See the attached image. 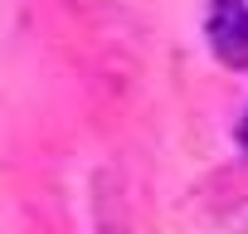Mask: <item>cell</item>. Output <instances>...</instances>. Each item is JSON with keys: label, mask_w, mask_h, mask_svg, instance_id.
<instances>
[{"label": "cell", "mask_w": 248, "mask_h": 234, "mask_svg": "<svg viewBox=\"0 0 248 234\" xmlns=\"http://www.w3.org/2000/svg\"><path fill=\"white\" fill-rule=\"evenodd\" d=\"M204 34L224 68H248V0H209Z\"/></svg>", "instance_id": "obj_1"}, {"label": "cell", "mask_w": 248, "mask_h": 234, "mask_svg": "<svg viewBox=\"0 0 248 234\" xmlns=\"http://www.w3.org/2000/svg\"><path fill=\"white\" fill-rule=\"evenodd\" d=\"M238 142H243V151H248V117H243V127H238Z\"/></svg>", "instance_id": "obj_2"}]
</instances>
